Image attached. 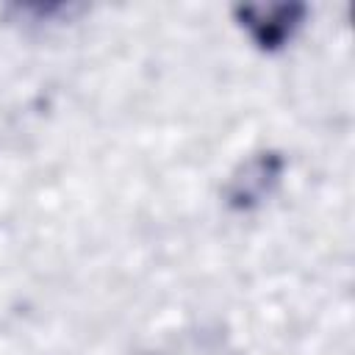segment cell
I'll list each match as a JSON object with an SVG mask.
<instances>
[{
  "instance_id": "cell-2",
  "label": "cell",
  "mask_w": 355,
  "mask_h": 355,
  "mask_svg": "<svg viewBox=\"0 0 355 355\" xmlns=\"http://www.w3.org/2000/svg\"><path fill=\"white\" fill-rule=\"evenodd\" d=\"M283 155L280 153H258L247 158L227 180L225 200L233 211H252L258 208L277 186L283 175Z\"/></svg>"
},
{
  "instance_id": "cell-1",
  "label": "cell",
  "mask_w": 355,
  "mask_h": 355,
  "mask_svg": "<svg viewBox=\"0 0 355 355\" xmlns=\"http://www.w3.org/2000/svg\"><path fill=\"white\" fill-rule=\"evenodd\" d=\"M233 14L261 50H280L302 25L308 8L302 3H247L236 6Z\"/></svg>"
}]
</instances>
